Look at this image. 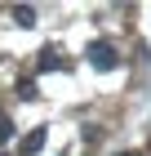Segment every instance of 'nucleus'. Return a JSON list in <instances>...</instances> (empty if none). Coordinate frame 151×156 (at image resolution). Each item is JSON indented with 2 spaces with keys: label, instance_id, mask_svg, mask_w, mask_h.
<instances>
[{
  "label": "nucleus",
  "instance_id": "6",
  "mask_svg": "<svg viewBox=\"0 0 151 156\" xmlns=\"http://www.w3.org/2000/svg\"><path fill=\"white\" fill-rule=\"evenodd\" d=\"M18 94H22V98H36V80H18Z\"/></svg>",
  "mask_w": 151,
  "mask_h": 156
},
{
  "label": "nucleus",
  "instance_id": "7",
  "mask_svg": "<svg viewBox=\"0 0 151 156\" xmlns=\"http://www.w3.org/2000/svg\"><path fill=\"white\" fill-rule=\"evenodd\" d=\"M116 156H138V152H116Z\"/></svg>",
  "mask_w": 151,
  "mask_h": 156
},
{
  "label": "nucleus",
  "instance_id": "4",
  "mask_svg": "<svg viewBox=\"0 0 151 156\" xmlns=\"http://www.w3.org/2000/svg\"><path fill=\"white\" fill-rule=\"evenodd\" d=\"M53 67H58V54L53 49H40V72H53Z\"/></svg>",
  "mask_w": 151,
  "mask_h": 156
},
{
  "label": "nucleus",
  "instance_id": "2",
  "mask_svg": "<svg viewBox=\"0 0 151 156\" xmlns=\"http://www.w3.org/2000/svg\"><path fill=\"white\" fill-rule=\"evenodd\" d=\"M45 138H49V129H45V125H36V129L27 134L22 143H18V152H22V156H36L40 147H45Z\"/></svg>",
  "mask_w": 151,
  "mask_h": 156
},
{
  "label": "nucleus",
  "instance_id": "3",
  "mask_svg": "<svg viewBox=\"0 0 151 156\" xmlns=\"http://www.w3.org/2000/svg\"><path fill=\"white\" fill-rule=\"evenodd\" d=\"M13 23H18V27H36V9H31V5H13Z\"/></svg>",
  "mask_w": 151,
  "mask_h": 156
},
{
  "label": "nucleus",
  "instance_id": "5",
  "mask_svg": "<svg viewBox=\"0 0 151 156\" xmlns=\"http://www.w3.org/2000/svg\"><path fill=\"white\" fill-rule=\"evenodd\" d=\"M9 138H13V120L0 116V143H9Z\"/></svg>",
  "mask_w": 151,
  "mask_h": 156
},
{
  "label": "nucleus",
  "instance_id": "1",
  "mask_svg": "<svg viewBox=\"0 0 151 156\" xmlns=\"http://www.w3.org/2000/svg\"><path fill=\"white\" fill-rule=\"evenodd\" d=\"M89 67L111 72V67H120V58H116V49L107 45V40H93V45H89Z\"/></svg>",
  "mask_w": 151,
  "mask_h": 156
}]
</instances>
